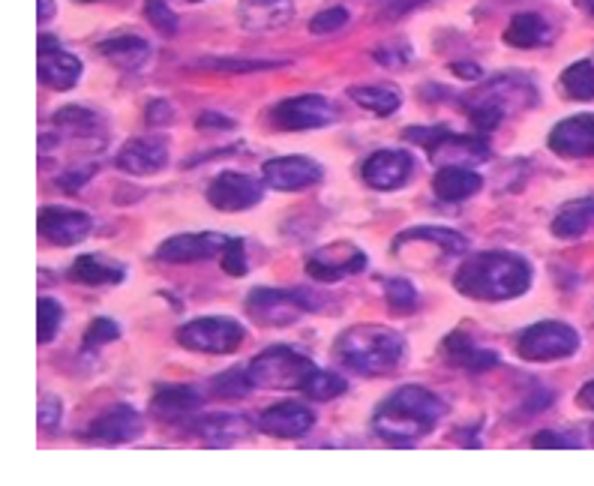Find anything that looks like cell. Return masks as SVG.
<instances>
[{
  "label": "cell",
  "mask_w": 594,
  "mask_h": 486,
  "mask_svg": "<svg viewBox=\"0 0 594 486\" xmlns=\"http://www.w3.org/2000/svg\"><path fill=\"white\" fill-rule=\"evenodd\" d=\"M594 226V195H585V198H573L568 205L558 207L556 219L549 231L561 238V241H573Z\"/></svg>",
  "instance_id": "cell-30"
},
{
  "label": "cell",
  "mask_w": 594,
  "mask_h": 486,
  "mask_svg": "<svg viewBox=\"0 0 594 486\" xmlns=\"http://www.w3.org/2000/svg\"><path fill=\"white\" fill-rule=\"evenodd\" d=\"M267 3H274V0H267Z\"/></svg>",
  "instance_id": "cell-57"
},
{
  "label": "cell",
  "mask_w": 594,
  "mask_h": 486,
  "mask_svg": "<svg viewBox=\"0 0 594 486\" xmlns=\"http://www.w3.org/2000/svg\"><path fill=\"white\" fill-rule=\"evenodd\" d=\"M534 268L517 253L493 250L465 258L453 274V289L472 301H513L532 289Z\"/></svg>",
  "instance_id": "cell-1"
},
{
  "label": "cell",
  "mask_w": 594,
  "mask_h": 486,
  "mask_svg": "<svg viewBox=\"0 0 594 486\" xmlns=\"http://www.w3.org/2000/svg\"><path fill=\"white\" fill-rule=\"evenodd\" d=\"M532 448H582V441H577V438L565 436V433H556V429H544V433H537V436H532V441H529Z\"/></svg>",
  "instance_id": "cell-45"
},
{
  "label": "cell",
  "mask_w": 594,
  "mask_h": 486,
  "mask_svg": "<svg viewBox=\"0 0 594 486\" xmlns=\"http://www.w3.org/2000/svg\"><path fill=\"white\" fill-rule=\"evenodd\" d=\"M405 243H412V246H433V250L445 253V256H462L469 250V238L460 234V231L445 229V226H417V229L402 231V234H397L393 246H405Z\"/></svg>",
  "instance_id": "cell-28"
},
{
  "label": "cell",
  "mask_w": 594,
  "mask_h": 486,
  "mask_svg": "<svg viewBox=\"0 0 594 486\" xmlns=\"http://www.w3.org/2000/svg\"><path fill=\"white\" fill-rule=\"evenodd\" d=\"M61 400L51 397V393H43V400H39V426L43 429H54V426L61 424Z\"/></svg>",
  "instance_id": "cell-46"
},
{
  "label": "cell",
  "mask_w": 594,
  "mask_h": 486,
  "mask_svg": "<svg viewBox=\"0 0 594 486\" xmlns=\"http://www.w3.org/2000/svg\"><path fill=\"white\" fill-rule=\"evenodd\" d=\"M577 405L585 409V412H594V378L589 385H582V390L577 393Z\"/></svg>",
  "instance_id": "cell-51"
},
{
  "label": "cell",
  "mask_w": 594,
  "mask_h": 486,
  "mask_svg": "<svg viewBox=\"0 0 594 486\" xmlns=\"http://www.w3.org/2000/svg\"><path fill=\"white\" fill-rule=\"evenodd\" d=\"M445 412L448 405L438 400L433 390L421 385H402L373 414V433L388 445L412 448L441 424Z\"/></svg>",
  "instance_id": "cell-2"
},
{
  "label": "cell",
  "mask_w": 594,
  "mask_h": 486,
  "mask_svg": "<svg viewBox=\"0 0 594 486\" xmlns=\"http://www.w3.org/2000/svg\"><path fill=\"white\" fill-rule=\"evenodd\" d=\"M142 429L145 421L133 405H111L109 412L94 417V424L85 429V438L94 445H126L142 436Z\"/></svg>",
  "instance_id": "cell-20"
},
{
  "label": "cell",
  "mask_w": 594,
  "mask_h": 486,
  "mask_svg": "<svg viewBox=\"0 0 594 486\" xmlns=\"http://www.w3.org/2000/svg\"><path fill=\"white\" fill-rule=\"evenodd\" d=\"M145 118L150 126H169V123L174 121V109H171L166 99H154V102L147 106Z\"/></svg>",
  "instance_id": "cell-47"
},
{
  "label": "cell",
  "mask_w": 594,
  "mask_h": 486,
  "mask_svg": "<svg viewBox=\"0 0 594 486\" xmlns=\"http://www.w3.org/2000/svg\"><path fill=\"white\" fill-rule=\"evenodd\" d=\"M70 280L82 282V285H94V289H102V285H121L126 280V268L121 262H111L106 256H78L70 268Z\"/></svg>",
  "instance_id": "cell-29"
},
{
  "label": "cell",
  "mask_w": 594,
  "mask_h": 486,
  "mask_svg": "<svg viewBox=\"0 0 594 486\" xmlns=\"http://www.w3.org/2000/svg\"><path fill=\"white\" fill-rule=\"evenodd\" d=\"M561 87L570 99L577 102H589L594 99V63L592 61H577L570 63L568 70L561 73Z\"/></svg>",
  "instance_id": "cell-34"
},
{
  "label": "cell",
  "mask_w": 594,
  "mask_h": 486,
  "mask_svg": "<svg viewBox=\"0 0 594 486\" xmlns=\"http://www.w3.org/2000/svg\"><path fill=\"white\" fill-rule=\"evenodd\" d=\"M238 15H241L243 27H250V31H274V27H282L289 22L294 15V7H291V0H274V3L246 0Z\"/></svg>",
  "instance_id": "cell-31"
},
{
  "label": "cell",
  "mask_w": 594,
  "mask_h": 486,
  "mask_svg": "<svg viewBox=\"0 0 594 486\" xmlns=\"http://www.w3.org/2000/svg\"><path fill=\"white\" fill-rule=\"evenodd\" d=\"M145 15L162 37H174L178 34V15L169 7V0H145Z\"/></svg>",
  "instance_id": "cell-39"
},
{
  "label": "cell",
  "mask_w": 594,
  "mask_h": 486,
  "mask_svg": "<svg viewBox=\"0 0 594 486\" xmlns=\"http://www.w3.org/2000/svg\"><path fill=\"white\" fill-rule=\"evenodd\" d=\"M405 142L424 145L429 159L441 166H477L493 157V150L481 135H457L445 126H412L402 133Z\"/></svg>",
  "instance_id": "cell-5"
},
{
  "label": "cell",
  "mask_w": 594,
  "mask_h": 486,
  "mask_svg": "<svg viewBox=\"0 0 594 486\" xmlns=\"http://www.w3.org/2000/svg\"><path fill=\"white\" fill-rule=\"evenodd\" d=\"M441 352H445V357H448L450 364L462 366V369H469V373H486V369H496V366L501 364L498 352H489V349L474 345L472 337H465L462 330H453V333L445 337Z\"/></svg>",
  "instance_id": "cell-25"
},
{
  "label": "cell",
  "mask_w": 594,
  "mask_h": 486,
  "mask_svg": "<svg viewBox=\"0 0 594 486\" xmlns=\"http://www.w3.org/2000/svg\"><path fill=\"white\" fill-rule=\"evenodd\" d=\"M94 171H97V162H87V166H73V169H66L58 178V183H61L66 193H78L82 186H85L90 178H94Z\"/></svg>",
  "instance_id": "cell-44"
},
{
  "label": "cell",
  "mask_w": 594,
  "mask_h": 486,
  "mask_svg": "<svg viewBox=\"0 0 594 486\" xmlns=\"http://www.w3.org/2000/svg\"><path fill=\"white\" fill-rule=\"evenodd\" d=\"M450 73L457 75V78H465V82H477L484 70L477 63H450Z\"/></svg>",
  "instance_id": "cell-50"
},
{
  "label": "cell",
  "mask_w": 594,
  "mask_h": 486,
  "mask_svg": "<svg viewBox=\"0 0 594 486\" xmlns=\"http://www.w3.org/2000/svg\"><path fill=\"white\" fill-rule=\"evenodd\" d=\"M262 178L277 193H298L306 186H316L325 178V169L310 157H277L265 162Z\"/></svg>",
  "instance_id": "cell-15"
},
{
  "label": "cell",
  "mask_w": 594,
  "mask_h": 486,
  "mask_svg": "<svg viewBox=\"0 0 594 486\" xmlns=\"http://www.w3.org/2000/svg\"><path fill=\"white\" fill-rule=\"evenodd\" d=\"M385 3V15H405L412 13V10H417V7H424L426 0H381Z\"/></svg>",
  "instance_id": "cell-49"
},
{
  "label": "cell",
  "mask_w": 594,
  "mask_h": 486,
  "mask_svg": "<svg viewBox=\"0 0 594 486\" xmlns=\"http://www.w3.org/2000/svg\"><path fill=\"white\" fill-rule=\"evenodd\" d=\"M243 340H246V328L238 318L229 316L193 318L178 330V342L190 352L231 354L234 349H241Z\"/></svg>",
  "instance_id": "cell-8"
},
{
  "label": "cell",
  "mask_w": 594,
  "mask_h": 486,
  "mask_svg": "<svg viewBox=\"0 0 594 486\" xmlns=\"http://www.w3.org/2000/svg\"><path fill=\"white\" fill-rule=\"evenodd\" d=\"M501 39L513 49H537L549 39V25L537 13H520L510 19L508 31L501 34Z\"/></svg>",
  "instance_id": "cell-32"
},
{
  "label": "cell",
  "mask_w": 594,
  "mask_h": 486,
  "mask_svg": "<svg viewBox=\"0 0 594 486\" xmlns=\"http://www.w3.org/2000/svg\"><path fill=\"white\" fill-rule=\"evenodd\" d=\"M549 147L558 157L589 159L594 157V114H573L549 130Z\"/></svg>",
  "instance_id": "cell-23"
},
{
  "label": "cell",
  "mask_w": 594,
  "mask_h": 486,
  "mask_svg": "<svg viewBox=\"0 0 594 486\" xmlns=\"http://www.w3.org/2000/svg\"><path fill=\"white\" fill-rule=\"evenodd\" d=\"M349 97L361 106V109L373 111L378 118H390L393 111L400 109V94L388 85H354L349 87Z\"/></svg>",
  "instance_id": "cell-33"
},
{
  "label": "cell",
  "mask_w": 594,
  "mask_h": 486,
  "mask_svg": "<svg viewBox=\"0 0 594 486\" xmlns=\"http://www.w3.org/2000/svg\"><path fill=\"white\" fill-rule=\"evenodd\" d=\"M253 388V378H250L246 369H229V373L214 378V393L219 400H243Z\"/></svg>",
  "instance_id": "cell-38"
},
{
  "label": "cell",
  "mask_w": 594,
  "mask_h": 486,
  "mask_svg": "<svg viewBox=\"0 0 594 486\" xmlns=\"http://www.w3.org/2000/svg\"><path fill=\"white\" fill-rule=\"evenodd\" d=\"M573 3H577V7H580L582 13L594 15V0H573Z\"/></svg>",
  "instance_id": "cell-54"
},
{
  "label": "cell",
  "mask_w": 594,
  "mask_h": 486,
  "mask_svg": "<svg viewBox=\"0 0 594 486\" xmlns=\"http://www.w3.org/2000/svg\"><path fill=\"white\" fill-rule=\"evenodd\" d=\"M121 337V328L111 321V318H94L85 330V349H102V345H109Z\"/></svg>",
  "instance_id": "cell-42"
},
{
  "label": "cell",
  "mask_w": 594,
  "mask_h": 486,
  "mask_svg": "<svg viewBox=\"0 0 594 486\" xmlns=\"http://www.w3.org/2000/svg\"><path fill=\"white\" fill-rule=\"evenodd\" d=\"M229 238L219 231H195V234H174L169 241H162L157 250L159 262L169 265H193V262H207V258H219L226 250Z\"/></svg>",
  "instance_id": "cell-13"
},
{
  "label": "cell",
  "mask_w": 594,
  "mask_h": 486,
  "mask_svg": "<svg viewBox=\"0 0 594 486\" xmlns=\"http://www.w3.org/2000/svg\"><path fill=\"white\" fill-rule=\"evenodd\" d=\"M337 118V111L322 94H304V97H289L270 111V121L279 130L289 133H304V130H325Z\"/></svg>",
  "instance_id": "cell-11"
},
{
  "label": "cell",
  "mask_w": 594,
  "mask_h": 486,
  "mask_svg": "<svg viewBox=\"0 0 594 486\" xmlns=\"http://www.w3.org/2000/svg\"><path fill=\"white\" fill-rule=\"evenodd\" d=\"M334 354L357 376H390L405 364L409 342L385 325H354L340 333Z\"/></svg>",
  "instance_id": "cell-3"
},
{
  "label": "cell",
  "mask_w": 594,
  "mask_h": 486,
  "mask_svg": "<svg viewBox=\"0 0 594 486\" xmlns=\"http://www.w3.org/2000/svg\"><path fill=\"white\" fill-rule=\"evenodd\" d=\"M580 349V333L565 321H537L525 328L517 342L522 361H565Z\"/></svg>",
  "instance_id": "cell-9"
},
{
  "label": "cell",
  "mask_w": 594,
  "mask_h": 486,
  "mask_svg": "<svg viewBox=\"0 0 594 486\" xmlns=\"http://www.w3.org/2000/svg\"><path fill=\"white\" fill-rule=\"evenodd\" d=\"M58 142H75V145H94L106 150V123L97 111L82 109V106H66L54 111L51 118Z\"/></svg>",
  "instance_id": "cell-16"
},
{
  "label": "cell",
  "mask_w": 594,
  "mask_h": 486,
  "mask_svg": "<svg viewBox=\"0 0 594 486\" xmlns=\"http://www.w3.org/2000/svg\"><path fill=\"white\" fill-rule=\"evenodd\" d=\"M195 126H198V130H234V121L226 118V114H214V111H207V114H202V118L195 121Z\"/></svg>",
  "instance_id": "cell-48"
},
{
  "label": "cell",
  "mask_w": 594,
  "mask_h": 486,
  "mask_svg": "<svg viewBox=\"0 0 594 486\" xmlns=\"http://www.w3.org/2000/svg\"><path fill=\"white\" fill-rule=\"evenodd\" d=\"M262 195H265L262 183L250 174H241V171H222L207 183V202L226 214L250 210L262 202Z\"/></svg>",
  "instance_id": "cell-12"
},
{
  "label": "cell",
  "mask_w": 594,
  "mask_h": 486,
  "mask_svg": "<svg viewBox=\"0 0 594 486\" xmlns=\"http://www.w3.org/2000/svg\"><path fill=\"white\" fill-rule=\"evenodd\" d=\"M63 328V306L61 301H54V297H39L37 304V333L39 342L46 345L51 342Z\"/></svg>",
  "instance_id": "cell-36"
},
{
  "label": "cell",
  "mask_w": 594,
  "mask_h": 486,
  "mask_svg": "<svg viewBox=\"0 0 594 486\" xmlns=\"http://www.w3.org/2000/svg\"><path fill=\"white\" fill-rule=\"evenodd\" d=\"M186 3H198V0H186Z\"/></svg>",
  "instance_id": "cell-56"
},
{
  "label": "cell",
  "mask_w": 594,
  "mask_h": 486,
  "mask_svg": "<svg viewBox=\"0 0 594 486\" xmlns=\"http://www.w3.org/2000/svg\"><path fill=\"white\" fill-rule=\"evenodd\" d=\"M385 297H388L390 309L400 313V316H409V313H414V309L421 306V294L414 289V282L402 280V277L388 280V285H385Z\"/></svg>",
  "instance_id": "cell-37"
},
{
  "label": "cell",
  "mask_w": 594,
  "mask_h": 486,
  "mask_svg": "<svg viewBox=\"0 0 594 486\" xmlns=\"http://www.w3.org/2000/svg\"><path fill=\"white\" fill-rule=\"evenodd\" d=\"M361 174L373 190H400V186L412 181L414 157L409 150H400V147L376 150L373 157H366Z\"/></svg>",
  "instance_id": "cell-17"
},
{
  "label": "cell",
  "mask_w": 594,
  "mask_h": 486,
  "mask_svg": "<svg viewBox=\"0 0 594 486\" xmlns=\"http://www.w3.org/2000/svg\"><path fill=\"white\" fill-rule=\"evenodd\" d=\"M207 397L193 385H162L150 397V414L169 424H186L205 409Z\"/></svg>",
  "instance_id": "cell-21"
},
{
  "label": "cell",
  "mask_w": 594,
  "mask_h": 486,
  "mask_svg": "<svg viewBox=\"0 0 594 486\" xmlns=\"http://www.w3.org/2000/svg\"><path fill=\"white\" fill-rule=\"evenodd\" d=\"M376 61H378V63H385V66H397V63H405V61H409V51H405V54H397V51L378 49V51H376Z\"/></svg>",
  "instance_id": "cell-52"
},
{
  "label": "cell",
  "mask_w": 594,
  "mask_h": 486,
  "mask_svg": "<svg viewBox=\"0 0 594 486\" xmlns=\"http://www.w3.org/2000/svg\"><path fill=\"white\" fill-rule=\"evenodd\" d=\"M313 426H316V412L304 402H277L258 417V429L274 438H304Z\"/></svg>",
  "instance_id": "cell-22"
},
{
  "label": "cell",
  "mask_w": 594,
  "mask_h": 486,
  "mask_svg": "<svg viewBox=\"0 0 594 486\" xmlns=\"http://www.w3.org/2000/svg\"><path fill=\"white\" fill-rule=\"evenodd\" d=\"M219 268L226 270L229 277H246L250 262H246V250H243L241 238H229L226 250L219 253Z\"/></svg>",
  "instance_id": "cell-40"
},
{
  "label": "cell",
  "mask_w": 594,
  "mask_h": 486,
  "mask_svg": "<svg viewBox=\"0 0 594 486\" xmlns=\"http://www.w3.org/2000/svg\"><path fill=\"white\" fill-rule=\"evenodd\" d=\"M537 106V85L525 73H501L489 78L481 90H474L462 99V109L477 130L493 133L505 114H517Z\"/></svg>",
  "instance_id": "cell-4"
},
{
  "label": "cell",
  "mask_w": 594,
  "mask_h": 486,
  "mask_svg": "<svg viewBox=\"0 0 594 486\" xmlns=\"http://www.w3.org/2000/svg\"><path fill=\"white\" fill-rule=\"evenodd\" d=\"M186 429L198 436L205 445L210 448H229L234 441H241L253 433V421L243 417V414H231V412H217V414H195L186 421Z\"/></svg>",
  "instance_id": "cell-18"
},
{
  "label": "cell",
  "mask_w": 594,
  "mask_h": 486,
  "mask_svg": "<svg viewBox=\"0 0 594 486\" xmlns=\"http://www.w3.org/2000/svg\"><path fill=\"white\" fill-rule=\"evenodd\" d=\"M75 3H99V0H75Z\"/></svg>",
  "instance_id": "cell-55"
},
{
  "label": "cell",
  "mask_w": 594,
  "mask_h": 486,
  "mask_svg": "<svg viewBox=\"0 0 594 486\" xmlns=\"http://www.w3.org/2000/svg\"><path fill=\"white\" fill-rule=\"evenodd\" d=\"M366 265H369V256L361 246H354L352 241H337L328 243V246H318L316 253L306 258V277L322 282V285H330V282L361 274V270H366Z\"/></svg>",
  "instance_id": "cell-10"
},
{
  "label": "cell",
  "mask_w": 594,
  "mask_h": 486,
  "mask_svg": "<svg viewBox=\"0 0 594 486\" xmlns=\"http://www.w3.org/2000/svg\"><path fill=\"white\" fill-rule=\"evenodd\" d=\"M169 162V147L162 138H133L118 154V169L126 174H154Z\"/></svg>",
  "instance_id": "cell-24"
},
{
  "label": "cell",
  "mask_w": 594,
  "mask_h": 486,
  "mask_svg": "<svg viewBox=\"0 0 594 486\" xmlns=\"http://www.w3.org/2000/svg\"><path fill=\"white\" fill-rule=\"evenodd\" d=\"M39 234L46 241L58 243V246H73V243L85 241L90 234V217L85 210H73V207H61V205H46L39 207L37 217Z\"/></svg>",
  "instance_id": "cell-19"
},
{
  "label": "cell",
  "mask_w": 594,
  "mask_h": 486,
  "mask_svg": "<svg viewBox=\"0 0 594 486\" xmlns=\"http://www.w3.org/2000/svg\"><path fill=\"white\" fill-rule=\"evenodd\" d=\"M349 25V10H342V7H330L325 13L313 15V22H310V31L316 34V37H328V34H337L342 27Z\"/></svg>",
  "instance_id": "cell-43"
},
{
  "label": "cell",
  "mask_w": 594,
  "mask_h": 486,
  "mask_svg": "<svg viewBox=\"0 0 594 486\" xmlns=\"http://www.w3.org/2000/svg\"><path fill=\"white\" fill-rule=\"evenodd\" d=\"M316 294L310 289H253L246 297V313L262 328H286L301 321L306 313L318 309Z\"/></svg>",
  "instance_id": "cell-6"
},
{
  "label": "cell",
  "mask_w": 594,
  "mask_h": 486,
  "mask_svg": "<svg viewBox=\"0 0 594 486\" xmlns=\"http://www.w3.org/2000/svg\"><path fill=\"white\" fill-rule=\"evenodd\" d=\"M346 390H349L346 378H340L337 373H328V369H316L313 376L306 378V385H304L306 397L316 402L337 400V397H342Z\"/></svg>",
  "instance_id": "cell-35"
},
{
  "label": "cell",
  "mask_w": 594,
  "mask_h": 486,
  "mask_svg": "<svg viewBox=\"0 0 594 486\" xmlns=\"http://www.w3.org/2000/svg\"><path fill=\"white\" fill-rule=\"evenodd\" d=\"M318 366L298 349L289 345H274L255 354V361L246 366V373L253 378L255 388H274V390H304L306 378L316 373Z\"/></svg>",
  "instance_id": "cell-7"
},
{
  "label": "cell",
  "mask_w": 594,
  "mask_h": 486,
  "mask_svg": "<svg viewBox=\"0 0 594 486\" xmlns=\"http://www.w3.org/2000/svg\"><path fill=\"white\" fill-rule=\"evenodd\" d=\"M202 66H210L217 73H258V70H279L286 66V61H229V58H210V61H202Z\"/></svg>",
  "instance_id": "cell-41"
},
{
  "label": "cell",
  "mask_w": 594,
  "mask_h": 486,
  "mask_svg": "<svg viewBox=\"0 0 594 486\" xmlns=\"http://www.w3.org/2000/svg\"><path fill=\"white\" fill-rule=\"evenodd\" d=\"M484 190V178L472 166H441L433 178V193L441 202H465Z\"/></svg>",
  "instance_id": "cell-27"
},
{
  "label": "cell",
  "mask_w": 594,
  "mask_h": 486,
  "mask_svg": "<svg viewBox=\"0 0 594 486\" xmlns=\"http://www.w3.org/2000/svg\"><path fill=\"white\" fill-rule=\"evenodd\" d=\"M97 51L106 61L114 63L118 70H123V73H142L147 61H150V46L142 37H133V34L102 39Z\"/></svg>",
  "instance_id": "cell-26"
},
{
  "label": "cell",
  "mask_w": 594,
  "mask_h": 486,
  "mask_svg": "<svg viewBox=\"0 0 594 486\" xmlns=\"http://www.w3.org/2000/svg\"><path fill=\"white\" fill-rule=\"evenodd\" d=\"M39 3V22L46 25L49 19H54V13H58V7H54V0H37Z\"/></svg>",
  "instance_id": "cell-53"
},
{
  "label": "cell",
  "mask_w": 594,
  "mask_h": 486,
  "mask_svg": "<svg viewBox=\"0 0 594 486\" xmlns=\"http://www.w3.org/2000/svg\"><path fill=\"white\" fill-rule=\"evenodd\" d=\"M85 73V63L61 49L54 37H39V82L51 90H73Z\"/></svg>",
  "instance_id": "cell-14"
}]
</instances>
